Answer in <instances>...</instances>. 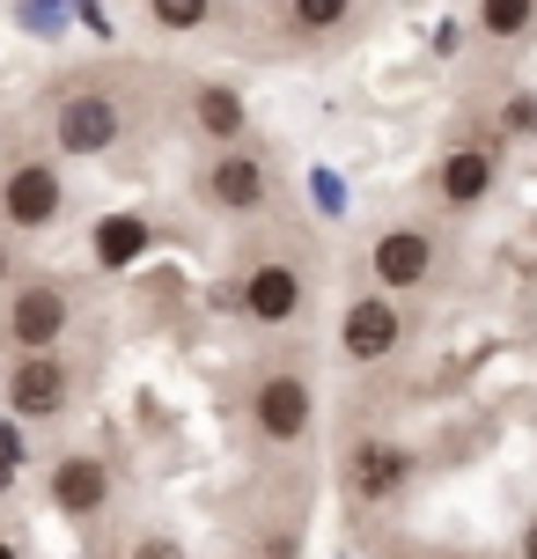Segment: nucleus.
<instances>
[{"label": "nucleus", "mask_w": 537, "mask_h": 559, "mask_svg": "<svg viewBox=\"0 0 537 559\" xmlns=\"http://www.w3.org/2000/svg\"><path fill=\"white\" fill-rule=\"evenodd\" d=\"M67 295H59V280H29L23 295L8 302V338L23 346V354H52L59 338H67Z\"/></svg>", "instance_id": "f257e3e1"}, {"label": "nucleus", "mask_w": 537, "mask_h": 559, "mask_svg": "<svg viewBox=\"0 0 537 559\" xmlns=\"http://www.w3.org/2000/svg\"><path fill=\"white\" fill-rule=\"evenodd\" d=\"M118 126H126V118H118V96H104V88H74L52 118V133H59L67 155H104L118 140Z\"/></svg>", "instance_id": "f03ea898"}, {"label": "nucleus", "mask_w": 537, "mask_h": 559, "mask_svg": "<svg viewBox=\"0 0 537 559\" xmlns=\"http://www.w3.org/2000/svg\"><path fill=\"white\" fill-rule=\"evenodd\" d=\"M397 338H405V317L391 309V295H354L339 317V354L346 361H383L397 354Z\"/></svg>", "instance_id": "7ed1b4c3"}, {"label": "nucleus", "mask_w": 537, "mask_h": 559, "mask_svg": "<svg viewBox=\"0 0 537 559\" xmlns=\"http://www.w3.org/2000/svg\"><path fill=\"white\" fill-rule=\"evenodd\" d=\"M67 397H74V376H67V361H59V354H23V361H15V376H8V405H15L23 419L67 413Z\"/></svg>", "instance_id": "20e7f679"}, {"label": "nucleus", "mask_w": 537, "mask_h": 559, "mask_svg": "<svg viewBox=\"0 0 537 559\" xmlns=\"http://www.w3.org/2000/svg\"><path fill=\"white\" fill-rule=\"evenodd\" d=\"M59 169L52 163H15L8 169V185H0V214L15 228H52L59 222Z\"/></svg>", "instance_id": "39448f33"}, {"label": "nucleus", "mask_w": 537, "mask_h": 559, "mask_svg": "<svg viewBox=\"0 0 537 559\" xmlns=\"http://www.w3.org/2000/svg\"><path fill=\"white\" fill-rule=\"evenodd\" d=\"M368 273L383 280L391 295L420 287V280L434 273V236H427V228H391V236H375V251H368Z\"/></svg>", "instance_id": "423d86ee"}, {"label": "nucleus", "mask_w": 537, "mask_h": 559, "mask_svg": "<svg viewBox=\"0 0 537 559\" xmlns=\"http://www.w3.org/2000/svg\"><path fill=\"white\" fill-rule=\"evenodd\" d=\"M251 413H258V435L265 442H302L310 435V383L302 376H265Z\"/></svg>", "instance_id": "0eeeda50"}, {"label": "nucleus", "mask_w": 537, "mask_h": 559, "mask_svg": "<svg viewBox=\"0 0 537 559\" xmlns=\"http://www.w3.org/2000/svg\"><path fill=\"white\" fill-rule=\"evenodd\" d=\"M405 478H413V449L397 442H354V456H346V493L354 501H391Z\"/></svg>", "instance_id": "6e6552de"}, {"label": "nucleus", "mask_w": 537, "mask_h": 559, "mask_svg": "<svg viewBox=\"0 0 537 559\" xmlns=\"http://www.w3.org/2000/svg\"><path fill=\"white\" fill-rule=\"evenodd\" d=\"M295 309H302V273H295L287 258L251 265V280H243V317H251V324H287Z\"/></svg>", "instance_id": "1a4fd4ad"}, {"label": "nucleus", "mask_w": 537, "mask_h": 559, "mask_svg": "<svg viewBox=\"0 0 537 559\" xmlns=\"http://www.w3.org/2000/svg\"><path fill=\"white\" fill-rule=\"evenodd\" d=\"M111 501V464L104 456H59L52 464V508L59 515H104Z\"/></svg>", "instance_id": "9d476101"}, {"label": "nucleus", "mask_w": 537, "mask_h": 559, "mask_svg": "<svg viewBox=\"0 0 537 559\" xmlns=\"http://www.w3.org/2000/svg\"><path fill=\"white\" fill-rule=\"evenodd\" d=\"M206 199H214V206H228V214L258 206V199H265V163H258V155H243V147H222V155L206 163Z\"/></svg>", "instance_id": "9b49d317"}, {"label": "nucleus", "mask_w": 537, "mask_h": 559, "mask_svg": "<svg viewBox=\"0 0 537 559\" xmlns=\"http://www.w3.org/2000/svg\"><path fill=\"white\" fill-rule=\"evenodd\" d=\"M493 192V155L486 147H456L450 163H442V199L450 206H479Z\"/></svg>", "instance_id": "f8f14e48"}, {"label": "nucleus", "mask_w": 537, "mask_h": 559, "mask_svg": "<svg viewBox=\"0 0 537 559\" xmlns=\"http://www.w3.org/2000/svg\"><path fill=\"white\" fill-rule=\"evenodd\" d=\"M192 118H199V133L236 140V133H243V96H236V88H199V96H192Z\"/></svg>", "instance_id": "ddd939ff"}, {"label": "nucleus", "mask_w": 537, "mask_h": 559, "mask_svg": "<svg viewBox=\"0 0 537 559\" xmlns=\"http://www.w3.org/2000/svg\"><path fill=\"white\" fill-rule=\"evenodd\" d=\"M141 251H147V222L141 214H118V222L96 228V258H104V265H126V258H141Z\"/></svg>", "instance_id": "4468645a"}, {"label": "nucleus", "mask_w": 537, "mask_h": 559, "mask_svg": "<svg viewBox=\"0 0 537 559\" xmlns=\"http://www.w3.org/2000/svg\"><path fill=\"white\" fill-rule=\"evenodd\" d=\"M537 15V0H479V29L486 37H523Z\"/></svg>", "instance_id": "2eb2a0df"}, {"label": "nucleus", "mask_w": 537, "mask_h": 559, "mask_svg": "<svg viewBox=\"0 0 537 559\" xmlns=\"http://www.w3.org/2000/svg\"><path fill=\"white\" fill-rule=\"evenodd\" d=\"M287 15H295V29H339L346 15H354V0H287Z\"/></svg>", "instance_id": "dca6fc26"}, {"label": "nucleus", "mask_w": 537, "mask_h": 559, "mask_svg": "<svg viewBox=\"0 0 537 559\" xmlns=\"http://www.w3.org/2000/svg\"><path fill=\"white\" fill-rule=\"evenodd\" d=\"M147 8H155L163 29H199L206 23V0H147Z\"/></svg>", "instance_id": "f3484780"}, {"label": "nucleus", "mask_w": 537, "mask_h": 559, "mask_svg": "<svg viewBox=\"0 0 537 559\" xmlns=\"http://www.w3.org/2000/svg\"><path fill=\"white\" fill-rule=\"evenodd\" d=\"M509 133H537V96H509Z\"/></svg>", "instance_id": "a211bd4d"}, {"label": "nucleus", "mask_w": 537, "mask_h": 559, "mask_svg": "<svg viewBox=\"0 0 537 559\" xmlns=\"http://www.w3.org/2000/svg\"><path fill=\"white\" fill-rule=\"evenodd\" d=\"M133 559H184V545H177V537H141Z\"/></svg>", "instance_id": "6ab92c4d"}, {"label": "nucleus", "mask_w": 537, "mask_h": 559, "mask_svg": "<svg viewBox=\"0 0 537 559\" xmlns=\"http://www.w3.org/2000/svg\"><path fill=\"white\" fill-rule=\"evenodd\" d=\"M523 559H537V515L523 523Z\"/></svg>", "instance_id": "aec40b11"}, {"label": "nucleus", "mask_w": 537, "mask_h": 559, "mask_svg": "<svg viewBox=\"0 0 537 559\" xmlns=\"http://www.w3.org/2000/svg\"><path fill=\"white\" fill-rule=\"evenodd\" d=\"M8 478H15V464H0V493H8Z\"/></svg>", "instance_id": "412c9836"}, {"label": "nucleus", "mask_w": 537, "mask_h": 559, "mask_svg": "<svg viewBox=\"0 0 537 559\" xmlns=\"http://www.w3.org/2000/svg\"><path fill=\"white\" fill-rule=\"evenodd\" d=\"M0 280H8V251H0Z\"/></svg>", "instance_id": "4be33fe9"}, {"label": "nucleus", "mask_w": 537, "mask_h": 559, "mask_svg": "<svg viewBox=\"0 0 537 559\" xmlns=\"http://www.w3.org/2000/svg\"><path fill=\"white\" fill-rule=\"evenodd\" d=\"M0 559H15V545H0Z\"/></svg>", "instance_id": "5701e85b"}]
</instances>
